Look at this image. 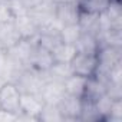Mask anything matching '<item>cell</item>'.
Here are the masks:
<instances>
[{"label":"cell","instance_id":"19","mask_svg":"<svg viewBox=\"0 0 122 122\" xmlns=\"http://www.w3.org/2000/svg\"><path fill=\"white\" fill-rule=\"evenodd\" d=\"M6 82H7V79H6L5 76H2V75H0V89H2V86H3Z\"/></svg>","mask_w":122,"mask_h":122},{"label":"cell","instance_id":"15","mask_svg":"<svg viewBox=\"0 0 122 122\" xmlns=\"http://www.w3.org/2000/svg\"><path fill=\"white\" fill-rule=\"evenodd\" d=\"M111 0H79L78 5L82 12H89V13H102Z\"/></svg>","mask_w":122,"mask_h":122},{"label":"cell","instance_id":"18","mask_svg":"<svg viewBox=\"0 0 122 122\" xmlns=\"http://www.w3.org/2000/svg\"><path fill=\"white\" fill-rule=\"evenodd\" d=\"M15 19V15L9 3H0V23H7Z\"/></svg>","mask_w":122,"mask_h":122},{"label":"cell","instance_id":"17","mask_svg":"<svg viewBox=\"0 0 122 122\" xmlns=\"http://www.w3.org/2000/svg\"><path fill=\"white\" fill-rule=\"evenodd\" d=\"M106 121H112V122L122 121V99H113Z\"/></svg>","mask_w":122,"mask_h":122},{"label":"cell","instance_id":"11","mask_svg":"<svg viewBox=\"0 0 122 122\" xmlns=\"http://www.w3.org/2000/svg\"><path fill=\"white\" fill-rule=\"evenodd\" d=\"M86 83H88V78L71 75L68 79L63 81L65 93L71 96H76V98H83L85 91H86Z\"/></svg>","mask_w":122,"mask_h":122},{"label":"cell","instance_id":"10","mask_svg":"<svg viewBox=\"0 0 122 122\" xmlns=\"http://www.w3.org/2000/svg\"><path fill=\"white\" fill-rule=\"evenodd\" d=\"M20 35L12 22L7 23H0V47L3 50H9L10 47H13L19 40H20Z\"/></svg>","mask_w":122,"mask_h":122},{"label":"cell","instance_id":"14","mask_svg":"<svg viewBox=\"0 0 122 122\" xmlns=\"http://www.w3.org/2000/svg\"><path fill=\"white\" fill-rule=\"evenodd\" d=\"M36 121H45V122H60L65 121L62 116V112H60L57 105H52V103H45L40 113L37 115Z\"/></svg>","mask_w":122,"mask_h":122},{"label":"cell","instance_id":"4","mask_svg":"<svg viewBox=\"0 0 122 122\" xmlns=\"http://www.w3.org/2000/svg\"><path fill=\"white\" fill-rule=\"evenodd\" d=\"M81 16V9L76 2H68V3H55L53 7V17L60 26H69V25H78Z\"/></svg>","mask_w":122,"mask_h":122},{"label":"cell","instance_id":"3","mask_svg":"<svg viewBox=\"0 0 122 122\" xmlns=\"http://www.w3.org/2000/svg\"><path fill=\"white\" fill-rule=\"evenodd\" d=\"M72 73L83 78H92L96 73V66H98V59L96 55L93 53H83V52H76L73 59L69 62Z\"/></svg>","mask_w":122,"mask_h":122},{"label":"cell","instance_id":"20","mask_svg":"<svg viewBox=\"0 0 122 122\" xmlns=\"http://www.w3.org/2000/svg\"><path fill=\"white\" fill-rule=\"evenodd\" d=\"M10 0H0V3H9Z\"/></svg>","mask_w":122,"mask_h":122},{"label":"cell","instance_id":"12","mask_svg":"<svg viewBox=\"0 0 122 122\" xmlns=\"http://www.w3.org/2000/svg\"><path fill=\"white\" fill-rule=\"evenodd\" d=\"M75 47H76V52L96 55L98 50H99V47H101V43H99V39H98L96 35L82 32L81 36H79V39L75 43Z\"/></svg>","mask_w":122,"mask_h":122},{"label":"cell","instance_id":"1","mask_svg":"<svg viewBox=\"0 0 122 122\" xmlns=\"http://www.w3.org/2000/svg\"><path fill=\"white\" fill-rule=\"evenodd\" d=\"M122 47L116 46H101L96 59H98V66H96V73L95 76L105 79V76L109 73L111 69L122 63Z\"/></svg>","mask_w":122,"mask_h":122},{"label":"cell","instance_id":"8","mask_svg":"<svg viewBox=\"0 0 122 122\" xmlns=\"http://www.w3.org/2000/svg\"><path fill=\"white\" fill-rule=\"evenodd\" d=\"M53 63H55V59H53L52 52L36 43L33 53H32V57H30L29 68H33V69L40 71V72H47Z\"/></svg>","mask_w":122,"mask_h":122},{"label":"cell","instance_id":"6","mask_svg":"<svg viewBox=\"0 0 122 122\" xmlns=\"http://www.w3.org/2000/svg\"><path fill=\"white\" fill-rule=\"evenodd\" d=\"M62 116L65 121H81V113H82V98L65 95L57 103Z\"/></svg>","mask_w":122,"mask_h":122},{"label":"cell","instance_id":"5","mask_svg":"<svg viewBox=\"0 0 122 122\" xmlns=\"http://www.w3.org/2000/svg\"><path fill=\"white\" fill-rule=\"evenodd\" d=\"M45 102L39 95L35 93H22L20 98V112L17 118H29V119H37V115L40 113Z\"/></svg>","mask_w":122,"mask_h":122},{"label":"cell","instance_id":"13","mask_svg":"<svg viewBox=\"0 0 122 122\" xmlns=\"http://www.w3.org/2000/svg\"><path fill=\"white\" fill-rule=\"evenodd\" d=\"M76 53V47L75 45H69V43H59L53 50H52V55H53V59L55 62H63V63H69L71 60L73 59Z\"/></svg>","mask_w":122,"mask_h":122},{"label":"cell","instance_id":"9","mask_svg":"<svg viewBox=\"0 0 122 122\" xmlns=\"http://www.w3.org/2000/svg\"><path fill=\"white\" fill-rule=\"evenodd\" d=\"M13 23L20 35L22 39H27V40H36L37 33H39V27L36 25V22L32 19V16L29 13L16 16L13 19Z\"/></svg>","mask_w":122,"mask_h":122},{"label":"cell","instance_id":"2","mask_svg":"<svg viewBox=\"0 0 122 122\" xmlns=\"http://www.w3.org/2000/svg\"><path fill=\"white\" fill-rule=\"evenodd\" d=\"M22 92L15 82L7 81L0 89V112L17 118L20 112Z\"/></svg>","mask_w":122,"mask_h":122},{"label":"cell","instance_id":"16","mask_svg":"<svg viewBox=\"0 0 122 122\" xmlns=\"http://www.w3.org/2000/svg\"><path fill=\"white\" fill-rule=\"evenodd\" d=\"M82 30L78 25H69V26H62L60 27V39L63 43L75 45L76 40L79 39Z\"/></svg>","mask_w":122,"mask_h":122},{"label":"cell","instance_id":"7","mask_svg":"<svg viewBox=\"0 0 122 122\" xmlns=\"http://www.w3.org/2000/svg\"><path fill=\"white\" fill-rule=\"evenodd\" d=\"M65 95L66 93H65L63 82H59V81H55V79L46 81L42 91H40L42 101L45 103H52V105H57Z\"/></svg>","mask_w":122,"mask_h":122}]
</instances>
